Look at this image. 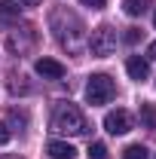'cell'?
I'll return each instance as SVG.
<instances>
[{"mask_svg":"<svg viewBox=\"0 0 156 159\" xmlns=\"http://www.w3.org/2000/svg\"><path fill=\"white\" fill-rule=\"evenodd\" d=\"M52 132H58V135H86L89 132V122L83 116V110H80L77 104H71V101H58L55 104V110H52Z\"/></svg>","mask_w":156,"mask_h":159,"instance_id":"6da1fadb","label":"cell"},{"mask_svg":"<svg viewBox=\"0 0 156 159\" xmlns=\"http://www.w3.org/2000/svg\"><path fill=\"white\" fill-rule=\"evenodd\" d=\"M117 95V86H113V80L107 77V74H92L89 83H86V101L98 107V104H107V101Z\"/></svg>","mask_w":156,"mask_h":159,"instance_id":"7a4b0ae2","label":"cell"},{"mask_svg":"<svg viewBox=\"0 0 156 159\" xmlns=\"http://www.w3.org/2000/svg\"><path fill=\"white\" fill-rule=\"evenodd\" d=\"M89 49H92V55H98V58H107V55L117 49V34H113V28H107V25L95 28L92 37H89Z\"/></svg>","mask_w":156,"mask_h":159,"instance_id":"3957f363","label":"cell"},{"mask_svg":"<svg viewBox=\"0 0 156 159\" xmlns=\"http://www.w3.org/2000/svg\"><path fill=\"white\" fill-rule=\"evenodd\" d=\"M104 129H107L110 135H126V132H132V113H129V110H110V113L104 116Z\"/></svg>","mask_w":156,"mask_h":159,"instance_id":"277c9868","label":"cell"},{"mask_svg":"<svg viewBox=\"0 0 156 159\" xmlns=\"http://www.w3.org/2000/svg\"><path fill=\"white\" fill-rule=\"evenodd\" d=\"M34 70H37L43 80H61L64 77V64L55 58H37L34 61Z\"/></svg>","mask_w":156,"mask_h":159,"instance_id":"5b68a950","label":"cell"},{"mask_svg":"<svg viewBox=\"0 0 156 159\" xmlns=\"http://www.w3.org/2000/svg\"><path fill=\"white\" fill-rule=\"evenodd\" d=\"M126 70H129V77L135 80V83H144V80L150 77V61L141 58V55H132V58L126 61Z\"/></svg>","mask_w":156,"mask_h":159,"instance_id":"8992f818","label":"cell"},{"mask_svg":"<svg viewBox=\"0 0 156 159\" xmlns=\"http://www.w3.org/2000/svg\"><path fill=\"white\" fill-rule=\"evenodd\" d=\"M46 153H49V159H74L77 156L74 144H67V141H49L46 144Z\"/></svg>","mask_w":156,"mask_h":159,"instance_id":"52a82bcc","label":"cell"},{"mask_svg":"<svg viewBox=\"0 0 156 159\" xmlns=\"http://www.w3.org/2000/svg\"><path fill=\"white\" fill-rule=\"evenodd\" d=\"M141 129L156 132V107L150 101H141Z\"/></svg>","mask_w":156,"mask_h":159,"instance_id":"ba28073f","label":"cell"},{"mask_svg":"<svg viewBox=\"0 0 156 159\" xmlns=\"http://www.w3.org/2000/svg\"><path fill=\"white\" fill-rule=\"evenodd\" d=\"M150 6V0H122V12L126 16H144Z\"/></svg>","mask_w":156,"mask_h":159,"instance_id":"9c48e42d","label":"cell"},{"mask_svg":"<svg viewBox=\"0 0 156 159\" xmlns=\"http://www.w3.org/2000/svg\"><path fill=\"white\" fill-rule=\"evenodd\" d=\"M0 19H3V21L19 19V6H16V0H3V3H0Z\"/></svg>","mask_w":156,"mask_h":159,"instance_id":"30bf717a","label":"cell"},{"mask_svg":"<svg viewBox=\"0 0 156 159\" xmlns=\"http://www.w3.org/2000/svg\"><path fill=\"white\" fill-rule=\"evenodd\" d=\"M122 159H147V147L144 144H132L122 150Z\"/></svg>","mask_w":156,"mask_h":159,"instance_id":"8fae6325","label":"cell"},{"mask_svg":"<svg viewBox=\"0 0 156 159\" xmlns=\"http://www.w3.org/2000/svg\"><path fill=\"white\" fill-rule=\"evenodd\" d=\"M89 159H107V147L95 141V144H89Z\"/></svg>","mask_w":156,"mask_h":159,"instance_id":"7c38bea8","label":"cell"},{"mask_svg":"<svg viewBox=\"0 0 156 159\" xmlns=\"http://www.w3.org/2000/svg\"><path fill=\"white\" fill-rule=\"evenodd\" d=\"M9 125H12V132H21V129H25V116H21L19 110L9 113Z\"/></svg>","mask_w":156,"mask_h":159,"instance_id":"4fadbf2b","label":"cell"},{"mask_svg":"<svg viewBox=\"0 0 156 159\" xmlns=\"http://www.w3.org/2000/svg\"><path fill=\"white\" fill-rule=\"evenodd\" d=\"M138 37H141L138 28H126V43H138Z\"/></svg>","mask_w":156,"mask_h":159,"instance_id":"5bb4252c","label":"cell"},{"mask_svg":"<svg viewBox=\"0 0 156 159\" xmlns=\"http://www.w3.org/2000/svg\"><path fill=\"white\" fill-rule=\"evenodd\" d=\"M83 6H89V9H101L104 6V0H80Z\"/></svg>","mask_w":156,"mask_h":159,"instance_id":"9a60e30c","label":"cell"},{"mask_svg":"<svg viewBox=\"0 0 156 159\" xmlns=\"http://www.w3.org/2000/svg\"><path fill=\"white\" fill-rule=\"evenodd\" d=\"M6 141H9V129H6V125H0V144H6Z\"/></svg>","mask_w":156,"mask_h":159,"instance_id":"2e32d148","label":"cell"},{"mask_svg":"<svg viewBox=\"0 0 156 159\" xmlns=\"http://www.w3.org/2000/svg\"><path fill=\"white\" fill-rule=\"evenodd\" d=\"M156 58V43H150V46H147V61H153Z\"/></svg>","mask_w":156,"mask_h":159,"instance_id":"e0dca14e","label":"cell"},{"mask_svg":"<svg viewBox=\"0 0 156 159\" xmlns=\"http://www.w3.org/2000/svg\"><path fill=\"white\" fill-rule=\"evenodd\" d=\"M21 3H28V6H37L40 0H21Z\"/></svg>","mask_w":156,"mask_h":159,"instance_id":"ac0fdd59","label":"cell"},{"mask_svg":"<svg viewBox=\"0 0 156 159\" xmlns=\"http://www.w3.org/2000/svg\"><path fill=\"white\" fill-rule=\"evenodd\" d=\"M153 25H156V16H153Z\"/></svg>","mask_w":156,"mask_h":159,"instance_id":"d6986e66","label":"cell"}]
</instances>
